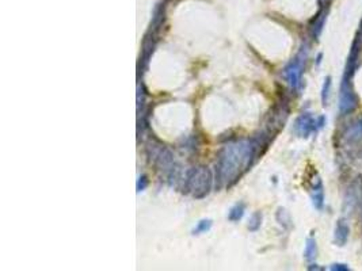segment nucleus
<instances>
[{
  "mask_svg": "<svg viewBox=\"0 0 362 271\" xmlns=\"http://www.w3.org/2000/svg\"><path fill=\"white\" fill-rule=\"evenodd\" d=\"M357 106L358 99L352 87V79L344 76L342 84H340V92H339V110L344 114H348V112H354Z\"/></svg>",
  "mask_w": 362,
  "mask_h": 271,
  "instance_id": "f257e3e1",
  "label": "nucleus"
},
{
  "mask_svg": "<svg viewBox=\"0 0 362 271\" xmlns=\"http://www.w3.org/2000/svg\"><path fill=\"white\" fill-rule=\"evenodd\" d=\"M348 224L344 222V220L338 221V225H336V230H335V238H336V243L344 246L346 242H348Z\"/></svg>",
  "mask_w": 362,
  "mask_h": 271,
  "instance_id": "f03ea898",
  "label": "nucleus"
},
{
  "mask_svg": "<svg viewBox=\"0 0 362 271\" xmlns=\"http://www.w3.org/2000/svg\"><path fill=\"white\" fill-rule=\"evenodd\" d=\"M362 137V117L358 118L353 126L348 128V132L346 133V138L348 141H357Z\"/></svg>",
  "mask_w": 362,
  "mask_h": 271,
  "instance_id": "7ed1b4c3",
  "label": "nucleus"
},
{
  "mask_svg": "<svg viewBox=\"0 0 362 271\" xmlns=\"http://www.w3.org/2000/svg\"><path fill=\"white\" fill-rule=\"evenodd\" d=\"M330 84H331V79H330V78H327V79H326V83H324V88H323V102H324V104H327V103H326V102H327V95L330 94L328 92L330 88L327 90V87H328Z\"/></svg>",
  "mask_w": 362,
  "mask_h": 271,
  "instance_id": "20e7f679",
  "label": "nucleus"
},
{
  "mask_svg": "<svg viewBox=\"0 0 362 271\" xmlns=\"http://www.w3.org/2000/svg\"><path fill=\"white\" fill-rule=\"evenodd\" d=\"M336 267H332V270H348V267H342L344 264H335Z\"/></svg>",
  "mask_w": 362,
  "mask_h": 271,
  "instance_id": "39448f33",
  "label": "nucleus"
},
{
  "mask_svg": "<svg viewBox=\"0 0 362 271\" xmlns=\"http://www.w3.org/2000/svg\"><path fill=\"white\" fill-rule=\"evenodd\" d=\"M331 2V0H319L320 6H327Z\"/></svg>",
  "mask_w": 362,
  "mask_h": 271,
  "instance_id": "423d86ee",
  "label": "nucleus"
},
{
  "mask_svg": "<svg viewBox=\"0 0 362 271\" xmlns=\"http://www.w3.org/2000/svg\"><path fill=\"white\" fill-rule=\"evenodd\" d=\"M361 30H362V22H361Z\"/></svg>",
  "mask_w": 362,
  "mask_h": 271,
  "instance_id": "0eeeda50",
  "label": "nucleus"
}]
</instances>
